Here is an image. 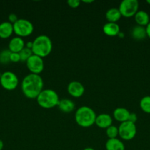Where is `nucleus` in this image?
<instances>
[{"mask_svg":"<svg viewBox=\"0 0 150 150\" xmlns=\"http://www.w3.org/2000/svg\"><path fill=\"white\" fill-rule=\"evenodd\" d=\"M44 89V81L40 75H26L21 82V91L24 95L29 99H36Z\"/></svg>","mask_w":150,"mask_h":150,"instance_id":"1","label":"nucleus"},{"mask_svg":"<svg viewBox=\"0 0 150 150\" xmlns=\"http://www.w3.org/2000/svg\"><path fill=\"white\" fill-rule=\"evenodd\" d=\"M96 114L89 106L82 105L75 112L74 120L76 124L82 127H90L95 124Z\"/></svg>","mask_w":150,"mask_h":150,"instance_id":"2","label":"nucleus"},{"mask_svg":"<svg viewBox=\"0 0 150 150\" xmlns=\"http://www.w3.org/2000/svg\"><path fill=\"white\" fill-rule=\"evenodd\" d=\"M32 42V51L35 55L44 58L48 57L52 51V41L47 35H39Z\"/></svg>","mask_w":150,"mask_h":150,"instance_id":"3","label":"nucleus"},{"mask_svg":"<svg viewBox=\"0 0 150 150\" xmlns=\"http://www.w3.org/2000/svg\"><path fill=\"white\" fill-rule=\"evenodd\" d=\"M38 105L43 108L50 109L58 105L60 102L59 95L54 90L51 89H43L36 98Z\"/></svg>","mask_w":150,"mask_h":150,"instance_id":"4","label":"nucleus"},{"mask_svg":"<svg viewBox=\"0 0 150 150\" xmlns=\"http://www.w3.org/2000/svg\"><path fill=\"white\" fill-rule=\"evenodd\" d=\"M13 32L20 38H26L32 34L34 26L29 21L24 18H19L13 23Z\"/></svg>","mask_w":150,"mask_h":150,"instance_id":"5","label":"nucleus"},{"mask_svg":"<svg viewBox=\"0 0 150 150\" xmlns=\"http://www.w3.org/2000/svg\"><path fill=\"white\" fill-rule=\"evenodd\" d=\"M139 9V2L137 0H124L120 3L119 10L121 16L125 18L133 17Z\"/></svg>","mask_w":150,"mask_h":150,"instance_id":"6","label":"nucleus"},{"mask_svg":"<svg viewBox=\"0 0 150 150\" xmlns=\"http://www.w3.org/2000/svg\"><path fill=\"white\" fill-rule=\"evenodd\" d=\"M19 78L11 71H6L0 76V84L7 91H13L19 85Z\"/></svg>","mask_w":150,"mask_h":150,"instance_id":"7","label":"nucleus"},{"mask_svg":"<svg viewBox=\"0 0 150 150\" xmlns=\"http://www.w3.org/2000/svg\"><path fill=\"white\" fill-rule=\"evenodd\" d=\"M118 128H119V136L122 140L130 141L136 136V125L131 122L126 121L121 123Z\"/></svg>","mask_w":150,"mask_h":150,"instance_id":"8","label":"nucleus"},{"mask_svg":"<svg viewBox=\"0 0 150 150\" xmlns=\"http://www.w3.org/2000/svg\"><path fill=\"white\" fill-rule=\"evenodd\" d=\"M26 67L32 74L40 75L44 69V62L43 58L32 54L26 62Z\"/></svg>","mask_w":150,"mask_h":150,"instance_id":"9","label":"nucleus"},{"mask_svg":"<svg viewBox=\"0 0 150 150\" xmlns=\"http://www.w3.org/2000/svg\"><path fill=\"white\" fill-rule=\"evenodd\" d=\"M68 93L71 97L75 98H80L85 92V87L83 85L77 81L70 82L67 86Z\"/></svg>","mask_w":150,"mask_h":150,"instance_id":"10","label":"nucleus"},{"mask_svg":"<svg viewBox=\"0 0 150 150\" xmlns=\"http://www.w3.org/2000/svg\"><path fill=\"white\" fill-rule=\"evenodd\" d=\"M95 125L101 129H107L113 125V118L108 114H101L96 116Z\"/></svg>","mask_w":150,"mask_h":150,"instance_id":"11","label":"nucleus"},{"mask_svg":"<svg viewBox=\"0 0 150 150\" xmlns=\"http://www.w3.org/2000/svg\"><path fill=\"white\" fill-rule=\"evenodd\" d=\"M25 47V42L23 38L14 37L10 40L8 44V50L12 53H19Z\"/></svg>","mask_w":150,"mask_h":150,"instance_id":"12","label":"nucleus"},{"mask_svg":"<svg viewBox=\"0 0 150 150\" xmlns=\"http://www.w3.org/2000/svg\"><path fill=\"white\" fill-rule=\"evenodd\" d=\"M129 114H130V112H129V110L126 109V108H125L119 107V108H116V109L113 111V117L116 121L122 123L124 122L128 121Z\"/></svg>","mask_w":150,"mask_h":150,"instance_id":"13","label":"nucleus"},{"mask_svg":"<svg viewBox=\"0 0 150 150\" xmlns=\"http://www.w3.org/2000/svg\"><path fill=\"white\" fill-rule=\"evenodd\" d=\"M102 31L107 36L116 37L120 32V26L117 23L107 22L103 26Z\"/></svg>","mask_w":150,"mask_h":150,"instance_id":"14","label":"nucleus"},{"mask_svg":"<svg viewBox=\"0 0 150 150\" xmlns=\"http://www.w3.org/2000/svg\"><path fill=\"white\" fill-rule=\"evenodd\" d=\"M134 18L138 26H144V27H146L150 22L149 16L144 10H138L136 14L134 16Z\"/></svg>","mask_w":150,"mask_h":150,"instance_id":"15","label":"nucleus"},{"mask_svg":"<svg viewBox=\"0 0 150 150\" xmlns=\"http://www.w3.org/2000/svg\"><path fill=\"white\" fill-rule=\"evenodd\" d=\"M13 32V25L9 21H4L0 23V38L7 39Z\"/></svg>","mask_w":150,"mask_h":150,"instance_id":"16","label":"nucleus"},{"mask_svg":"<svg viewBox=\"0 0 150 150\" xmlns=\"http://www.w3.org/2000/svg\"><path fill=\"white\" fill-rule=\"evenodd\" d=\"M57 106L62 112L68 114V113L74 111L75 108V103L71 100L64 98V99L60 100V102H59Z\"/></svg>","mask_w":150,"mask_h":150,"instance_id":"17","label":"nucleus"},{"mask_svg":"<svg viewBox=\"0 0 150 150\" xmlns=\"http://www.w3.org/2000/svg\"><path fill=\"white\" fill-rule=\"evenodd\" d=\"M131 36L135 40H144L147 37L146 27L136 25V26H134L132 29V31H131Z\"/></svg>","mask_w":150,"mask_h":150,"instance_id":"18","label":"nucleus"},{"mask_svg":"<svg viewBox=\"0 0 150 150\" xmlns=\"http://www.w3.org/2000/svg\"><path fill=\"white\" fill-rule=\"evenodd\" d=\"M106 150H125V146L122 141L119 139H108L105 143Z\"/></svg>","mask_w":150,"mask_h":150,"instance_id":"19","label":"nucleus"},{"mask_svg":"<svg viewBox=\"0 0 150 150\" xmlns=\"http://www.w3.org/2000/svg\"><path fill=\"white\" fill-rule=\"evenodd\" d=\"M121 17L119 8H110L105 13L106 19L110 23H117Z\"/></svg>","mask_w":150,"mask_h":150,"instance_id":"20","label":"nucleus"},{"mask_svg":"<svg viewBox=\"0 0 150 150\" xmlns=\"http://www.w3.org/2000/svg\"><path fill=\"white\" fill-rule=\"evenodd\" d=\"M140 108L146 114H150V96H145L141 98Z\"/></svg>","mask_w":150,"mask_h":150,"instance_id":"21","label":"nucleus"},{"mask_svg":"<svg viewBox=\"0 0 150 150\" xmlns=\"http://www.w3.org/2000/svg\"><path fill=\"white\" fill-rule=\"evenodd\" d=\"M106 135L108 137V139H116L119 136V128L116 126L112 125L106 129Z\"/></svg>","mask_w":150,"mask_h":150,"instance_id":"22","label":"nucleus"},{"mask_svg":"<svg viewBox=\"0 0 150 150\" xmlns=\"http://www.w3.org/2000/svg\"><path fill=\"white\" fill-rule=\"evenodd\" d=\"M19 55H20L21 61V62H26L28 60V59L31 57V56L33 54L32 50L29 49V48L24 47L20 52L19 53Z\"/></svg>","mask_w":150,"mask_h":150,"instance_id":"23","label":"nucleus"},{"mask_svg":"<svg viewBox=\"0 0 150 150\" xmlns=\"http://www.w3.org/2000/svg\"><path fill=\"white\" fill-rule=\"evenodd\" d=\"M10 54L11 52L9 50H3L2 51H1L0 52V63L6 64L10 62Z\"/></svg>","mask_w":150,"mask_h":150,"instance_id":"24","label":"nucleus"},{"mask_svg":"<svg viewBox=\"0 0 150 150\" xmlns=\"http://www.w3.org/2000/svg\"><path fill=\"white\" fill-rule=\"evenodd\" d=\"M10 60L12 62H19L21 61L20 55H19V53H12L10 54Z\"/></svg>","mask_w":150,"mask_h":150,"instance_id":"25","label":"nucleus"},{"mask_svg":"<svg viewBox=\"0 0 150 150\" xmlns=\"http://www.w3.org/2000/svg\"><path fill=\"white\" fill-rule=\"evenodd\" d=\"M81 1L79 0H69L67 1L68 5L71 8H77L79 5H80Z\"/></svg>","mask_w":150,"mask_h":150,"instance_id":"26","label":"nucleus"},{"mask_svg":"<svg viewBox=\"0 0 150 150\" xmlns=\"http://www.w3.org/2000/svg\"><path fill=\"white\" fill-rule=\"evenodd\" d=\"M19 18H18L17 15L15 14V13H11V14L9 15L8 16V21L10 23H11L12 24L16 23L18 20H19Z\"/></svg>","mask_w":150,"mask_h":150,"instance_id":"27","label":"nucleus"},{"mask_svg":"<svg viewBox=\"0 0 150 150\" xmlns=\"http://www.w3.org/2000/svg\"><path fill=\"white\" fill-rule=\"evenodd\" d=\"M137 120H138V116H137V114H135V113H130L128 121L131 122L135 124V122H137Z\"/></svg>","mask_w":150,"mask_h":150,"instance_id":"28","label":"nucleus"},{"mask_svg":"<svg viewBox=\"0 0 150 150\" xmlns=\"http://www.w3.org/2000/svg\"><path fill=\"white\" fill-rule=\"evenodd\" d=\"M146 31L147 37L150 38V22L149 23V24L146 26Z\"/></svg>","mask_w":150,"mask_h":150,"instance_id":"29","label":"nucleus"},{"mask_svg":"<svg viewBox=\"0 0 150 150\" xmlns=\"http://www.w3.org/2000/svg\"><path fill=\"white\" fill-rule=\"evenodd\" d=\"M32 45H33V42H32V41H29V42H28L25 45V47H26V48H29V49L32 50Z\"/></svg>","mask_w":150,"mask_h":150,"instance_id":"30","label":"nucleus"},{"mask_svg":"<svg viewBox=\"0 0 150 150\" xmlns=\"http://www.w3.org/2000/svg\"><path fill=\"white\" fill-rule=\"evenodd\" d=\"M3 147H4V143H3L2 141L0 139V150H2Z\"/></svg>","mask_w":150,"mask_h":150,"instance_id":"31","label":"nucleus"},{"mask_svg":"<svg viewBox=\"0 0 150 150\" xmlns=\"http://www.w3.org/2000/svg\"><path fill=\"white\" fill-rule=\"evenodd\" d=\"M83 150H95V149H93L92 147H86V148H85Z\"/></svg>","mask_w":150,"mask_h":150,"instance_id":"32","label":"nucleus"},{"mask_svg":"<svg viewBox=\"0 0 150 150\" xmlns=\"http://www.w3.org/2000/svg\"><path fill=\"white\" fill-rule=\"evenodd\" d=\"M82 2L86 3V4H88V3H92V2H94V1H82Z\"/></svg>","mask_w":150,"mask_h":150,"instance_id":"33","label":"nucleus"},{"mask_svg":"<svg viewBox=\"0 0 150 150\" xmlns=\"http://www.w3.org/2000/svg\"><path fill=\"white\" fill-rule=\"evenodd\" d=\"M146 3H147V4H150V0H147V1H146Z\"/></svg>","mask_w":150,"mask_h":150,"instance_id":"34","label":"nucleus"}]
</instances>
